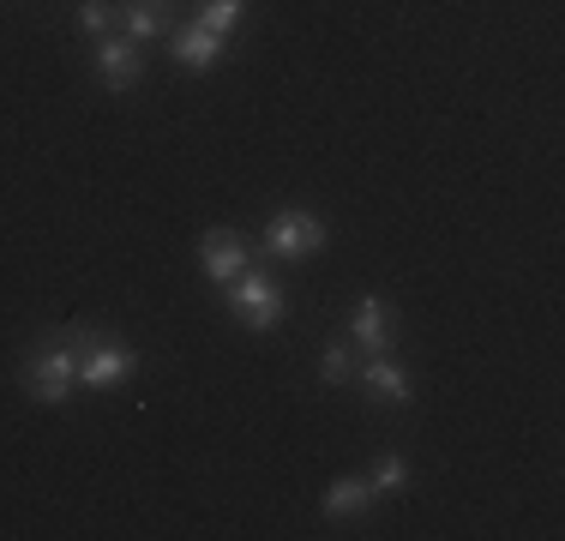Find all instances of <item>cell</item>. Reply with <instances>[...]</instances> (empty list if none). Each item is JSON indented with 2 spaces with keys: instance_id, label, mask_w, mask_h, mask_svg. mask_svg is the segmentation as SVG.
Returning <instances> with one entry per match:
<instances>
[{
  "instance_id": "cell-1",
  "label": "cell",
  "mask_w": 565,
  "mask_h": 541,
  "mask_svg": "<svg viewBox=\"0 0 565 541\" xmlns=\"http://www.w3.org/2000/svg\"><path fill=\"white\" fill-rule=\"evenodd\" d=\"M24 397L43 403V410H61L66 397L78 391V343H43L24 356V373H19Z\"/></svg>"
},
{
  "instance_id": "cell-2",
  "label": "cell",
  "mask_w": 565,
  "mask_h": 541,
  "mask_svg": "<svg viewBox=\"0 0 565 541\" xmlns=\"http://www.w3.org/2000/svg\"><path fill=\"white\" fill-rule=\"evenodd\" d=\"M282 289L271 277H265V270H241V277H228V314H235L241 325H247V331H271V325H282Z\"/></svg>"
},
{
  "instance_id": "cell-3",
  "label": "cell",
  "mask_w": 565,
  "mask_h": 541,
  "mask_svg": "<svg viewBox=\"0 0 565 541\" xmlns=\"http://www.w3.org/2000/svg\"><path fill=\"white\" fill-rule=\"evenodd\" d=\"M265 253L271 259H289V265H301V259H313L319 247H326V223H319L313 211H277L271 223H265Z\"/></svg>"
},
{
  "instance_id": "cell-4",
  "label": "cell",
  "mask_w": 565,
  "mask_h": 541,
  "mask_svg": "<svg viewBox=\"0 0 565 541\" xmlns=\"http://www.w3.org/2000/svg\"><path fill=\"white\" fill-rule=\"evenodd\" d=\"M132 368H139V349H127V343H109V337L78 343V385H90V391H115Z\"/></svg>"
},
{
  "instance_id": "cell-5",
  "label": "cell",
  "mask_w": 565,
  "mask_h": 541,
  "mask_svg": "<svg viewBox=\"0 0 565 541\" xmlns=\"http://www.w3.org/2000/svg\"><path fill=\"white\" fill-rule=\"evenodd\" d=\"M139 73H145V54H139L132 36H97V78L115 91V97L139 85Z\"/></svg>"
},
{
  "instance_id": "cell-6",
  "label": "cell",
  "mask_w": 565,
  "mask_h": 541,
  "mask_svg": "<svg viewBox=\"0 0 565 541\" xmlns=\"http://www.w3.org/2000/svg\"><path fill=\"white\" fill-rule=\"evenodd\" d=\"M349 337H355L367 356H392V343H397V314L380 301V295H367V301H355V314H349Z\"/></svg>"
},
{
  "instance_id": "cell-7",
  "label": "cell",
  "mask_w": 565,
  "mask_h": 541,
  "mask_svg": "<svg viewBox=\"0 0 565 541\" xmlns=\"http://www.w3.org/2000/svg\"><path fill=\"white\" fill-rule=\"evenodd\" d=\"M169 43H174V66H186V73H211V66L223 61V36L205 31L199 19L193 24H174Z\"/></svg>"
},
{
  "instance_id": "cell-8",
  "label": "cell",
  "mask_w": 565,
  "mask_h": 541,
  "mask_svg": "<svg viewBox=\"0 0 565 541\" xmlns=\"http://www.w3.org/2000/svg\"><path fill=\"white\" fill-rule=\"evenodd\" d=\"M361 391H367V403L403 410V403H409V373H403L392 356H367L361 361Z\"/></svg>"
},
{
  "instance_id": "cell-9",
  "label": "cell",
  "mask_w": 565,
  "mask_h": 541,
  "mask_svg": "<svg viewBox=\"0 0 565 541\" xmlns=\"http://www.w3.org/2000/svg\"><path fill=\"white\" fill-rule=\"evenodd\" d=\"M199 259H205V277H217V283H228V277H241L247 270V241L235 235V229H211L205 241H199Z\"/></svg>"
},
{
  "instance_id": "cell-10",
  "label": "cell",
  "mask_w": 565,
  "mask_h": 541,
  "mask_svg": "<svg viewBox=\"0 0 565 541\" xmlns=\"http://www.w3.org/2000/svg\"><path fill=\"white\" fill-rule=\"evenodd\" d=\"M120 24H127L132 43H157V36L174 31V0H127V7H120Z\"/></svg>"
},
{
  "instance_id": "cell-11",
  "label": "cell",
  "mask_w": 565,
  "mask_h": 541,
  "mask_svg": "<svg viewBox=\"0 0 565 541\" xmlns=\"http://www.w3.org/2000/svg\"><path fill=\"white\" fill-rule=\"evenodd\" d=\"M367 506H373V487L355 476H338L326 487V518H361Z\"/></svg>"
},
{
  "instance_id": "cell-12",
  "label": "cell",
  "mask_w": 565,
  "mask_h": 541,
  "mask_svg": "<svg viewBox=\"0 0 565 541\" xmlns=\"http://www.w3.org/2000/svg\"><path fill=\"white\" fill-rule=\"evenodd\" d=\"M205 31H217V36H228L241 19H247V0H199V12H193Z\"/></svg>"
},
{
  "instance_id": "cell-13",
  "label": "cell",
  "mask_w": 565,
  "mask_h": 541,
  "mask_svg": "<svg viewBox=\"0 0 565 541\" xmlns=\"http://www.w3.org/2000/svg\"><path fill=\"white\" fill-rule=\"evenodd\" d=\"M367 487H373V494H403V487H409V464H403L397 452H385L380 464H373V476H367Z\"/></svg>"
},
{
  "instance_id": "cell-14",
  "label": "cell",
  "mask_w": 565,
  "mask_h": 541,
  "mask_svg": "<svg viewBox=\"0 0 565 541\" xmlns=\"http://www.w3.org/2000/svg\"><path fill=\"white\" fill-rule=\"evenodd\" d=\"M115 19H120V7H109V0H85V7H78V24H85L90 36H109Z\"/></svg>"
},
{
  "instance_id": "cell-15",
  "label": "cell",
  "mask_w": 565,
  "mask_h": 541,
  "mask_svg": "<svg viewBox=\"0 0 565 541\" xmlns=\"http://www.w3.org/2000/svg\"><path fill=\"white\" fill-rule=\"evenodd\" d=\"M319 373H326L331 385H343V379H355V356H349L343 343H331L326 356H319Z\"/></svg>"
}]
</instances>
